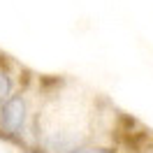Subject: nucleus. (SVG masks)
Here are the masks:
<instances>
[{"label":"nucleus","mask_w":153,"mask_h":153,"mask_svg":"<svg viewBox=\"0 0 153 153\" xmlns=\"http://www.w3.org/2000/svg\"><path fill=\"white\" fill-rule=\"evenodd\" d=\"M81 153H109V151H102V149H93V151H81Z\"/></svg>","instance_id":"3"},{"label":"nucleus","mask_w":153,"mask_h":153,"mask_svg":"<svg viewBox=\"0 0 153 153\" xmlns=\"http://www.w3.org/2000/svg\"><path fill=\"white\" fill-rule=\"evenodd\" d=\"M23 121H26V102H23V97L21 95L7 97L2 109H0V125L10 134H16L23 128Z\"/></svg>","instance_id":"1"},{"label":"nucleus","mask_w":153,"mask_h":153,"mask_svg":"<svg viewBox=\"0 0 153 153\" xmlns=\"http://www.w3.org/2000/svg\"><path fill=\"white\" fill-rule=\"evenodd\" d=\"M10 93H12V79H10V74L0 67V102H2V100H7Z\"/></svg>","instance_id":"2"}]
</instances>
